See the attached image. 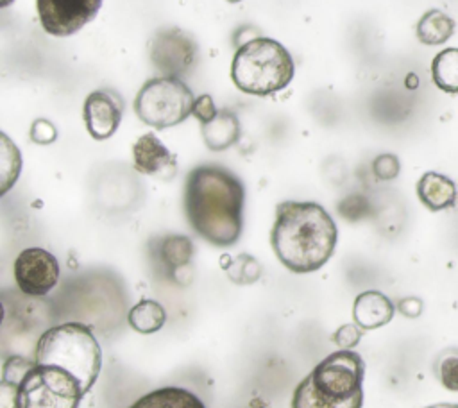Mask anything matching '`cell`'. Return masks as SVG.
Instances as JSON below:
<instances>
[{
  "instance_id": "6da1fadb",
  "label": "cell",
  "mask_w": 458,
  "mask_h": 408,
  "mask_svg": "<svg viewBox=\"0 0 458 408\" xmlns=\"http://www.w3.org/2000/svg\"><path fill=\"white\" fill-rule=\"evenodd\" d=\"M245 188L224 166L200 165L184 181V213L193 231L206 242L234 245L243 227Z\"/></svg>"
},
{
  "instance_id": "7a4b0ae2",
  "label": "cell",
  "mask_w": 458,
  "mask_h": 408,
  "mask_svg": "<svg viewBox=\"0 0 458 408\" xmlns=\"http://www.w3.org/2000/svg\"><path fill=\"white\" fill-rule=\"evenodd\" d=\"M336 224L317 202L284 200L276 208L270 242L277 259L295 274L318 270L336 245Z\"/></svg>"
},
{
  "instance_id": "3957f363",
  "label": "cell",
  "mask_w": 458,
  "mask_h": 408,
  "mask_svg": "<svg viewBox=\"0 0 458 408\" xmlns=\"http://www.w3.org/2000/svg\"><path fill=\"white\" fill-rule=\"evenodd\" d=\"M86 395L68 370L23 356H9L2 369L0 408H79Z\"/></svg>"
},
{
  "instance_id": "277c9868",
  "label": "cell",
  "mask_w": 458,
  "mask_h": 408,
  "mask_svg": "<svg viewBox=\"0 0 458 408\" xmlns=\"http://www.w3.org/2000/svg\"><path fill=\"white\" fill-rule=\"evenodd\" d=\"M363 358L351 349L326 356L297 385L292 408H361Z\"/></svg>"
},
{
  "instance_id": "5b68a950",
  "label": "cell",
  "mask_w": 458,
  "mask_h": 408,
  "mask_svg": "<svg viewBox=\"0 0 458 408\" xmlns=\"http://www.w3.org/2000/svg\"><path fill=\"white\" fill-rule=\"evenodd\" d=\"M34 360L68 370L88 394L102 369V349L88 326L64 322L39 336Z\"/></svg>"
},
{
  "instance_id": "8992f818",
  "label": "cell",
  "mask_w": 458,
  "mask_h": 408,
  "mask_svg": "<svg viewBox=\"0 0 458 408\" xmlns=\"http://www.w3.org/2000/svg\"><path fill=\"white\" fill-rule=\"evenodd\" d=\"M290 52L272 38H252L243 43L231 63L234 86L249 95L267 97L284 89L293 77Z\"/></svg>"
},
{
  "instance_id": "52a82bcc",
  "label": "cell",
  "mask_w": 458,
  "mask_h": 408,
  "mask_svg": "<svg viewBox=\"0 0 458 408\" xmlns=\"http://www.w3.org/2000/svg\"><path fill=\"white\" fill-rule=\"evenodd\" d=\"M195 97L177 77H154L147 81L136 95L134 111L138 118L156 129L181 123L191 115Z\"/></svg>"
},
{
  "instance_id": "ba28073f",
  "label": "cell",
  "mask_w": 458,
  "mask_h": 408,
  "mask_svg": "<svg viewBox=\"0 0 458 408\" xmlns=\"http://www.w3.org/2000/svg\"><path fill=\"white\" fill-rule=\"evenodd\" d=\"M14 281L29 297L47 295L59 281L57 258L43 247L23 249L14 259Z\"/></svg>"
},
{
  "instance_id": "9c48e42d",
  "label": "cell",
  "mask_w": 458,
  "mask_h": 408,
  "mask_svg": "<svg viewBox=\"0 0 458 408\" xmlns=\"http://www.w3.org/2000/svg\"><path fill=\"white\" fill-rule=\"evenodd\" d=\"M104 0H36L39 21L52 36H72L89 23Z\"/></svg>"
},
{
  "instance_id": "30bf717a",
  "label": "cell",
  "mask_w": 458,
  "mask_h": 408,
  "mask_svg": "<svg viewBox=\"0 0 458 408\" xmlns=\"http://www.w3.org/2000/svg\"><path fill=\"white\" fill-rule=\"evenodd\" d=\"M150 59L165 77L186 73L197 59V45L179 29H165L150 43Z\"/></svg>"
},
{
  "instance_id": "8fae6325",
  "label": "cell",
  "mask_w": 458,
  "mask_h": 408,
  "mask_svg": "<svg viewBox=\"0 0 458 408\" xmlns=\"http://www.w3.org/2000/svg\"><path fill=\"white\" fill-rule=\"evenodd\" d=\"M122 100L107 89H97L86 97L84 122L93 140H107L113 136L122 120Z\"/></svg>"
},
{
  "instance_id": "7c38bea8",
  "label": "cell",
  "mask_w": 458,
  "mask_h": 408,
  "mask_svg": "<svg viewBox=\"0 0 458 408\" xmlns=\"http://www.w3.org/2000/svg\"><path fill=\"white\" fill-rule=\"evenodd\" d=\"M132 159L134 168L140 174L152 175L163 181L172 179L177 172L175 156L152 132H147L136 140V143L132 145Z\"/></svg>"
},
{
  "instance_id": "4fadbf2b",
  "label": "cell",
  "mask_w": 458,
  "mask_h": 408,
  "mask_svg": "<svg viewBox=\"0 0 458 408\" xmlns=\"http://www.w3.org/2000/svg\"><path fill=\"white\" fill-rule=\"evenodd\" d=\"M394 311V302L377 290L361 292L352 304V319L361 329H376L388 324Z\"/></svg>"
},
{
  "instance_id": "5bb4252c",
  "label": "cell",
  "mask_w": 458,
  "mask_h": 408,
  "mask_svg": "<svg viewBox=\"0 0 458 408\" xmlns=\"http://www.w3.org/2000/svg\"><path fill=\"white\" fill-rule=\"evenodd\" d=\"M157 265L161 270L170 277L177 279V274L191 263L193 258V243L188 236L182 234H170L157 240L156 249Z\"/></svg>"
},
{
  "instance_id": "9a60e30c",
  "label": "cell",
  "mask_w": 458,
  "mask_h": 408,
  "mask_svg": "<svg viewBox=\"0 0 458 408\" xmlns=\"http://www.w3.org/2000/svg\"><path fill=\"white\" fill-rule=\"evenodd\" d=\"M417 195L428 209L442 211L454 206L456 186L449 177L438 172H426L417 183Z\"/></svg>"
},
{
  "instance_id": "2e32d148",
  "label": "cell",
  "mask_w": 458,
  "mask_h": 408,
  "mask_svg": "<svg viewBox=\"0 0 458 408\" xmlns=\"http://www.w3.org/2000/svg\"><path fill=\"white\" fill-rule=\"evenodd\" d=\"M129 408H206V404L186 388L163 387L141 395Z\"/></svg>"
},
{
  "instance_id": "e0dca14e",
  "label": "cell",
  "mask_w": 458,
  "mask_h": 408,
  "mask_svg": "<svg viewBox=\"0 0 458 408\" xmlns=\"http://www.w3.org/2000/svg\"><path fill=\"white\" fill-rule=\"evenodd\" d=\"M202 138L211 150H224L240 138L238 118L231 111H218L216 116L202 123Z\"/></svg>"
},
{
  "instance_id": "ac0fdd59",
  "label": "cell",
  "mask_w": 458,
  "mask_h": 408,
  "mask_svg": "<svg viewBox=\"0 0 458 408\" xmlns=\"http://www.w3.org/2000/svg\"><path fill=\"white\" fill-rule=\"evenodd\" d=\"M453 34L454 20L438 9H429L417 23V38L424 45H442Z\"/></svg>"
},
{
  "instance_id": "d6986e66",
  "label": "cell",
  "mask_w": 458,
  "mask_h": 408,
  "mask_svg": "<svg viewBox=\"0 0 458 408\" xmlns=\"http://www.w3.org/2000/svg\"><path fill=\"white\" fill-rule=\"evenodd\" d=\"M129 326L143 335H150L159 331L166 322L165 308L152 299H143L138 304H134L127 313Z\"/></svg>"
},
{
  "instance_id": "ffe728a7",
  "label": "cell",
  "mask_w": 458,
  "mask_h": 408,
  "mask_svg": "<svg viewBox=\"0 0 458 408\" xmlns=\"http://www.w3.org/2000/svg\"><path fill=\"white\" fill-rule=\"evenodd\" d=\"M433 82L445 93H458V48H445L431 61Z\"/></svg>"
},
{
  "instance_id": "44dd1931",
  "label": "cell",
  "mask_w": 458,
  "mask_h": 408,
  "mask_svg": "<svg viewBox=\"0 0 458 408\" xmlns=\"http://www.w3.org/2000/svg\"><path fill=\"white\" fill-rule=\"evenodd\" d=\"M21 159L18 149L11 143V140L2 134V193H5L20 174Z\"/></svg>"
},
{
  "instance_id": "7402d4cb",
  "label": "cell",
  "mask_w": 458,
  "mask_h": 408,
  "mask_svg": "<svg viewBox=\"0 0 458 408\" xmlns=\"http://www.w3.org/2000/svg\"><path fill=\"white\" fill-rule=\"evenodd\" d=\"M261 274V268H259V263L250 258L249 254H240L238 258H234L231 261V265L227 267V276L233 283H238V285H249V283H254Z\"/></svg>"
},
{
  "instance_id": "603a6c76",
  "label": "cell",
  "mask_w": 458,
  "mask_h": 408,
  "mask_svg": "<svg viewBox=\"0 0 458 408\" xmlns=\"http://www.w3.org/2000/svg\"><path fill=\"white\" fill-rule=\"evenodd\" d=\"M437 376L447 390L458 392V349H447L438 356Z\"/></svg>"
},
{
  "instance_id": "cb8c5ba5",
  "label": "cell",
  "mask_w": 458,
  "mask_h": 408,
  "mask_svg": "<svg viewBox=\"0 0 458 408\" xmlns=\"http://www.w3.org/2000/svg\"><path fill=\"white\" fill-rule=\"evenodd\" d=\"M361 335H363V329H361L356 322H354V324H344V326H340V327L333 333L331 340H333L340 349H352V347H356V345L360 344Z\"/></svg>"
},
{
  "instance_id": "d4e9b609",
  "label": "cell",
  "mask_w": 458,
  "mask_h": 408,
  "mask_svg": "<svg viewBox=\"0 0 458 408\" xmlns=\"http://www.w3.org/2000/svg\"><path fill=\"white\" fill-rule=\"evenodd\" d=\"M399 159L394 154H381L372 161V172L381 181H390L399 174Z\"/></svg>"
},
{
  "instance_id": "484cf974",
  "label": "cell",
  "mask_w": 458,
  "mask_h": 408,
  "mask_svg": "<svg viewBox=\"0 0 458 408\" xmlns=\"http://www.w3.org/2000/svg\"><path fill=\"white\" fill-rule=\"evenodd\" d=\"M57 138V131L55 127L48 122V120H36L30 127V140L34 143H39V145H47V143H52L54 140Z\"/></svg>"
},
{
  "instance_id": "4316f807",
  "label": "cell",
  "mask_w": 458,
  "mask_h": 408,
  "mask_svg": "<svg viewBox=\"0 0 458 408\" xmlns=\"http://www.w3.org/2000/svg\"><path fill=\"white\" fill-rule=\"evenodd\" d=\"M216 107L213 104V98L209 95H200L199 98H195V104H193V111L191 115L200 122V123H206L209 120H213L216 116Z\"/></svg>"
},
{
  "instance_id": "83f0119b",
  "label": "cell",
  "mask_w": 458,
  "mask_h": 408,
  "mask_svg": "<svg viewBox=\"0 0 458 408\" xmlns=\"http://www.w3.org/2000/svg\"><path fill=\"white\" fill-rule=\"evenodd\" d=\"M399 310L406 317H417L422 311V302L415 297H408V299H403L399 302Z\"/></svg>"
},
{
  "instance_id": "f1b7e54d",
  "label": "cell",
  "mask_w": 458,
  "mask_h": 408,
  "mask_svg": "<svg viewBox=\"0 0 458 408\" xmlns=\"http://www.w3.org/2000/svg\"><path fill=\"white\" fill-rule=\"evenodd\" d=\"M428 408H458V404H449V403H442V404H433Z\"/></svg>"
},
{
  "instance_id": "f546056e",
  "label": "cell",
  "mask_w": 458,
  "mask_h": 408,
  "mask_svg": "<svg viewBox=\"0 0 458 408\" xmlns=\"http://www.w3.org/2000/svg\"><path fill=\"white\" fill-rule=\"evenodd\" d=\"M11 2H13V0H0V5H2V7H5V5H9Z\"/></svg>"
},
{
  "instance_id": "4dcf8cb0",
  "label": "cell",
  "mask_w": 458,
  "mask_h": 408,
  "mask_svg": "<svg viewBox=\"0 0 458 408\" xmlns=\"http://www.w3.org/2000/svg\"><path fill=\"white\" fill-rule=\"evenodd\" d=\"M231 2H238V0H231Z\"/></svg>"
}]
</instances>
